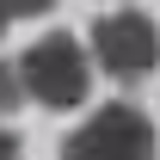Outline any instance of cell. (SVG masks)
Here are the masks:
<instances>
[{"label":"cell","instance_id":"obj_1","mask_svg":"<svg viewBox=\"0 0 160 160\" xmlns=\"http://www.w3.org/2000/svg\"><path fill=\"white\" fill-rule=\"evenodd\" d=\"M12 68L25 80V99H37L43 111H74L92 92V62L80 49V37H68V31H49V37L25 43V56Z\"/></svg>","mask_w":160,"mask_h":160},{"label":"cell","instance_id":"obj_2","mask_svg":"<svg viewBox=\"0 0 160 160\" xmlns=\"http://www.w3.org/2000/svg\"><path fill=\"white\" fill-rule=\"evenodd\" d=\"M86 62L105 68V74L117 80V86H136L160 68V25L136 6H123V12H105L92 31H86Z\"/></svg>","mask_w":160,"mask_h":160},{"label":"cell","instance_id":"obj_3","mask_svg":"<svg viewBox=\"0 0 160 160\" xmlns=\"http://www.w3.org/2000/svg\"><path fill=\"white\" fill-rule=\"evenodd\" d=\"M154 154H160L154 117L142 105H129V99L99 105L74 136L62 142V160H154Z\"/></svg>","mask_w":160,"mask_h":160},{"label":"cell","instance_id":"obj_4","mask_svg":"<svg viewBox=\"0 0 160 160\" xmlns=\"http://www.w3.org/2000/svg\"><path fill=\"white\" fill-rule=\"evenodd\" d=\"M19 105H25V80H19L12 62H0V117H6V111H19Z\"/></svg>","mask_w":160,"mask_h":160},{"label":"cell","instance_id":"obj_5","mask_svg":"<svg viewBox=\"0 0 160 160\" xmlns=\"http://www.w3.org/2000/svg\"><path fill=\"white\" fill-rule=\"evenodd\" d=\"M49 6H56V0H0V12H6V19H43Z\"/></svg>","mask_w":160,"mask_h":160},{"label":"cell","instance_id":"obj_6","mask_svg":"<svg viewBox=\"0 0 160 160\" xmlns=\"http://www.w3.org/2000/svg\"><path fill=\"white\" fill-rule=\"evenodd\" d=\"M19 154H25V142L12 136V129H6V123H0V160H19Z\"/></svg>","mask_w":160,"mask_h":160},{"label":"cell","instance_id":"obj_7","mask_svg":"<svg viewBox=\"0 0 160 160\" xmlns=\"http://www.w3.org/2000/svg\"><path fill=\"white\" fill-rule=\"evenodd\" d=\"M0 31H6V12H0Z\"/></svg>","mask_w":160,"mask_h":160}]
</instances>
